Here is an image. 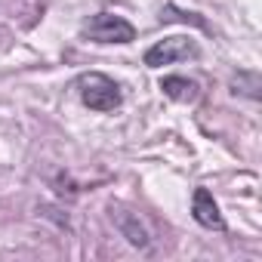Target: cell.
<instances>
[{"label":"cell","instance_id":"6da1fadb","mask_svg":"<svg viewBox=\"0 0 262 262\" xmlns=\"http://www.w3.org/2000/svg\"><path fill=\"white\" fill-rule=\"evenodd\" d=\"M77 90H80V102H83L90 111H99V114H108V111L120 108V102H123L120 86H117L108 74H99V71L80 74Z\"/></svg>","mask_w":262,"mask_h":262},{"label":"cell","instance_id":"7a4b0ae2","mask_svg":"<svg viewBox=\"0 0 262 262\" xmlns=\"http://www.w3.org/2000/svg\"><path fill=\"white\" fill-rule=\"evenodd\" d=\"M83 37L93 43H133L136 40V28L129 25L123 16H111V13H99L83 25Z\"/></svg>","mask_w":262,"mask_h":262},{"label":"cell","instance_id":"3957f363","mask_svg":"<svg viewBox=\"0 0 262 262\" xmlns=\"http://www.w3.org/2000/svg\"><path fill=\"white\" fill-rule=\"evenodd\" d=\"M198 56V43L191 37H164L158 40L148 53H145V65L148 68H164V65H173V62H182V59H194Z\"/></svg>","mask_w":262,"mask_h":262},{"label":"cell","instance_id":"277c9868","mask_svg":"<svg viewBox=\"0 0 262 262\" xmlns=\"http://www.w3.org/2000/svg\"><path fill=\"white\" fill-rule=\"evenodd\" d=\"M108 213H111L117 231L126 237V244H133L136 250H148V247H151V234L145 231V225L139 222L136 213H129V210H123V207H114V204L108 207Z\"/></svg>","mask_w":262,"mask_h":262},{"label":"cell","instance_id":"5b68a950","mask_svg":"<svg viewBox=\"0 0 262 262\" xmlns=\"http://www.w3.org/2000/svg\"><path fill=\"white\" fill-rule=\"evenodd\" d=\"M191 213H194L198 225H204L210 231H225V219L219 213V204L213 201V194L207 188H194V194H191Z\"/></svg>","mask_w":262,"mask_h":262},{"label":"cell","instance_id":"8992f818","mask_svg":"<svg viewBox=\"0 0 262 262\" xmlns=\"http://www.w3.org/2000/svg\"><path fill=\"white\" fill-rule=\"evenodd\" d=\"M161 90H164V96H170L173 102H194V99L201 96V86H198L194 80H188V77H179V74L164 77V80H161Z\"/></svg>","mask_w":262,"mask_h":262},{"label":"cell","instance_id":"52a82bcc","mask_svg":"<svg viewBox=\"0 0 262 262\" xmlns=\"http://www.w3.org/2000/svg\"><path fill=\"white\" fill-rule=\"evenodd\" d=\"M231 90L247 96V99H259V74L256 71H241L234 80H231Z\"/></svg>","mask_w":262,"mask_h":262}]
</instances>
